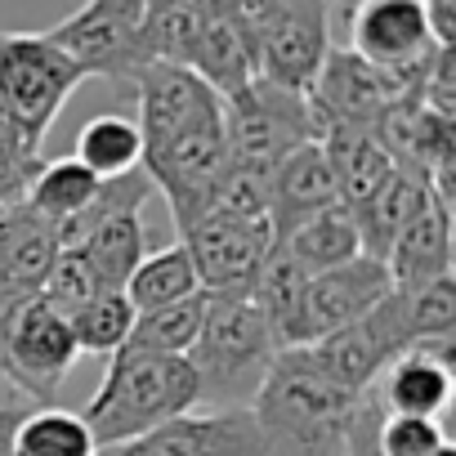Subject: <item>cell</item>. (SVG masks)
Instances as JSON below:
<instances>
[{"instance_id":"cell-35","label":"cell","mask_w":456,"mask_h":456,"mask_svg":"<svg viewBox=\"0 0 456 456\" xmlns=\"http://www.w3.org/2000/svg\"><path fill=\"white\" fill-rule=\"evenodd\" d=\"M434 45H456V0H420Z\"/></svg>"},{"instance_id":"cell-21","label":"cell","mask_w":456,"mask_h":456,"mask_svg":"<svg viewBox=\"0 0 456 456\" xmlns=\"http://www.w3.org/2000/svg\"><path fill=\"white\" fill-rule=\"evenodd\" d=\"M282 251L291 265H300L305 273H322V269H336L354 256H362V238H358V224L354 215L336 201L318 215H309L300 228H291V233L273 247Z\"/></svg>"},{"instance_id":"cell-34","label":"cell","mask_w":456,"mask_h":456,"mask_svg":"<svg viewBox=\"0 0 456 456\" xmlns=\"http://www.w3.org/2000/svg\"><path fill=\"white\" fill-rule=\"evenodd\" d=\"M37 166H41V157H28V152H19L14 143L0 139V210H10V206L23 201V192H28Z\"/></svg>"},{"instance_id":"cell-24","label":"cell","mask_w":456,"mask_h":456,"mask_svg":"<svg viewBox=\"0 0 456 456\" xmlns=\"http://www.w3.org/2000/svg\"><path fill=\"white\" fill-rule=\"evenodd\" d=\"M206 19V0H143V63H179L188 68L197 32Z\"/></svg>"},{"instance_id":"cell-7","label":"cell","mask_w":456,"mask_h":456,"mask_svg":"<svg viewBox=\"0 0 456 456\" xmlns=\"http://www.w3.org/2000/svg\"><path fill=\"white\" fill-rule=\"evenodd\" d=\"M389 291H394V278H389L385 260H376V256H354L336 269L309 273L305 291L296 300V314L282 327V349L318 345L322 336H331V331L358 322L362 314H371Z\"/></svg>"},{"instance_id":"cell-13","label":"cell","mask_w":456,"mask_h":456,"mask_svg":"<svg viewBox=\"0 0 456 456\" xmlns=\"http://www.w3.org/2000/svg\"><path fill=\"white\" fill-rule=\"evenodd\" d=\"M416 81L389 77L380 68H371L367 59H358L354 50H327L309 94V108L318 112L322 130L327 126H371L389 103H398L403 94H411Z\"/></svg>"},{"instance_id":"cell-12","label":"cell","mask_w":456,"mask_h":456,"mask_svg":"<svg viewBox=\"0 0 456 456\" xmlns=\"http://www.w3.org/2000/svg\"><path fill=\"white\" fill-rule=\"evenodd\" d=\"M99 456H265V438L251 407L183 411L130 443L99 447Z\"/></svg>"},{"instance_id":"cell-31","label":"cell","mask_w":456,"mask_h":456,"mask_svg":"<svg viewBox=\"0 0 456 456\" xmlns=\"http://www.w3.org/2000/svg\"><path fill=\"white\" fill-rule=\"evenodd\" d=\"M447 443L443 425L429 416H385L376 429V452L380 456H434ZM362 456V452H358Z\"/></svg>"},{"instance_id":"cell-16","label":"cell","mask_w":456,"mask_h":456,"mask_svg":"<svg viewBox=\"0 0 456 456\" xmlns=\"http://www.w3.org/2000/svg\"><path fill=\"white\" fill-rule=\"evenodd\" d=\"M59 251L54 224L32 215L23 201L0 210V314L28 296H41Z\"/></svg>"},{"instance_id":"cell-30","label":"cell","mask_w":456,"mask_h":456,"mask_svg":"<svg viewBox=\"0 0 456 456\" xmlns=\"http://www.w3.org/2000/svg\"><path fill=\"white\" fill-rule=\"evenodd\" d=\"M403 300V318L416 345L425 340H447L456 331V282L434 278L425 287H394Z\"/></svg>"},{"instance_id":"cell-36","label":"cell","mask_w":456,"mask_h":456,"mask_svg":"<svg viewBox=\"0 0 456 456\" xmlns=\"http://www.w3.org/2000/svg\"><path fill=\"white\" fill-rule=\"evenodd\" d=\"M28 407H14V403H0V456H14L10 452V438H14V425Z\"/></svg>"},{"instance_id":"cell-26","label":"cell","mask_w":456,"mask_h":456,"mask_svg":"<svg viewBox=\"0 0 456 456\" xmlns=\"http://www.w3.org/2000/svg\"><path fill=\"white\" fill-rule=\"evenodd\" d=\"M197 291H201L197 269H192L183 242H175V247H166V251L143 256L139 269L130 273V282H126L121 296L130 300L134 314H152V309L179 305V300H188V296H197Z\"/></svg>"},{"instance_id":"cell-14","label":"cell","mask_w":456,"mask_h":456,"mask_svg":"<svg viewBox=\"0 0 456 456\" xmlns=\"http://www.w3.org/2000/svg\"><path fill=\"white\" fill-rule=\"evenodd\" d=\"M188 68L219 99H238L260 77L256 41H251V23L242 14V0H206V19H201Z\"/></svg>"},{"instance_id":"cell-3","label":"cell","mask_w":456,"mask_h":456,"mask_svg":"<svg viewBox=\"0 0 456 456\" xmlns=\"http://www.w3.org/2000/svg\"><path fill=\"white\" fill-rule=\"evenodd\" d=\"M192 407H197V376H192L188 358L121 345L108 358L103 385L86 403L81 420L90 425L99 447H117V443H130Z\"/></svg>"},{"instance_id":"cell-4","label":"cell","mask_w":456,"mask_h":456,"mask_svg":"<svg viewBox=\"0 0 456 456\" xmlns=\"http://www.w3.org/2000/svg\"><path fill=\"white\" fill-rule=\"evenodd\" d=\"M81 81V68L45 32L0 28V139L28 157H41L54 117Z\"/></svg>"},{"instance_id":"cell-33","label":"cell","mask_w":456,"mask_h":456,"mask_svg":"<svg viewBox=\"0 0 456 456\" xmlns=\"http://www.w3.org/2000/svg\"><path fill=\"white\" fill-rule=\"evenodd\" d=\"M416 99L434 112L456 121V45H438L434 59L425 63L420 81H416Z\"/></svg>"},{"instance_id":"cell-6","label":"cell","mask_w":456,"mask_h":456,"mask_svg":"<svg viewBox=\"0 0 456 456\" xmlns=\"http://www.w3.org/2000/svg\"><path fill=\"white\" fill-rule=\"evenodd\" d=\"M327 10H331V0H242L265 81L287 86V90L314 86L331 50Z\"/></svg>"},{"instance_id":"cell-10","label":"cell","mask_w":456,"mask_h":456,"mask_svg":"<svg viewBox=\"0 0 456 456\" xmlns=\"http://www.w3.org/2000/svg\"><path fill=\"white\" fill-rule=\"evenodd\" d=\"M411 345L416 340L407 331L403 300H398V291H389L371 314H362L358 322H349V327H340V331H331V336H322L318 345H305V349L314 354V362L336 385H345L349 394H367L376 385V376L398 354H407Z\"/></svg>"},{"instance_id":"cell-5","label":"cell","mask_w":456,"mask_h":456,"mask_svg":"<svg viewBox=\"0 0 456 456\" xmlns=\"http://www.w3.org/2000/svg\"><path fill=\"white\" fill-rule=\"evenodd\" d=\"M77 340L59 309L41 296H28L0 314V376L19 385L41 407L59 403V385L77 367Z\"/></svg>"},{"instance_id":"cell-20","label":"cell","mask_w":456,"mask_h":456,"mask_svg":"<svg viewBox=\"0 0 456 456\" xmlns=\"http://www.w3.org/2000/svg\"><path fill=\"white\" fill-rule=\"evenodd\" d=\"M68 251H77V260L86 265V273H90V282L99 291H126L130 273L148 256V238H143L139 210H112V215H103L90 233L77 247H68Z\"/></svg>"},{"instance_id":"cell-37","label":"cell","mask_w":456,"mask_h":456,"mask_svg":"<svg viewBox=\"0 0 456 456\" xmlns=\"http://www.w3.org/2000/svg\"><path fill=\"white\" fill-rule=\"evenodd\" d=\"M434 456H456V452H452V443H443V447H438Z\"/></svg>"},{"instance_id":"cell-29","label":"cell","mask_w":456,"mask_h":456,"mask_svg":"<svg viewBox=\"0 0 456 456\" xmlns=\"http://www.w3.org/2000/svg\"><path fill=\"white\" fill-rule=\"evenodd\" d=\"M72 340H77V354H117L126 340H130V327H134V309L121 291H94L72 318Z\"/></svg>"},{"instance_id":"cell-32","label":"cell","mask_w":456,"mask_h":456,"mask_svg":"<svg viewBox=\"0 0 456 456\" xmlns=\"http://www.w3.org/2000/svg\"><path fill=\"white\" fill-rule=\"evenodd\" d=\"M94 291H99V287L90 282V273H86V265L77 260V251H59V260H54V269H50V278H45V287H41V300H45L50 309H59L63 318H72Z\"/></svg>"},{"instance_id":"cell-1","label":"cell","mask_w":456,"mask_h":456,"mask_svg":"<svg viewBox=\"0 0 456 456\" xmlns=\"http://www.w3.org/2000/svg\"><path fill=\"white\" fill-rule=\"evenodd\" d=\"M358 398L336 385L309 349H278L251 416L265 438V456H349Z\"/></svg>"},{"instance_id":"cell-8","label":"cell","mask_w":456,"mask_h":456,"mask_svg":"<svg viewBox=\"0 0 456 456\" xmlns=\"http://www.w3.org/2000/svg\"><path fill=\"white\" fill-rule=\"evenodd\" d=\"M143 0H86L77 14L54 23L45 37L81 68V77H103L130 86L143 68Z\"/></svg>"},{"instance_id":"cell-22","label":"cell","mask_w":456,"mask_h":456,"mask_svg":"<svg viewBox=\"0 0 456 456\" xmlns=\"http://www.w3.org/2000/svg\"><path fill=\"white\" fill-rule=\"evenodd\" d=\"M425 197H429V179L416 175V170H398L394 166V175L385 179V188L354 215L358 238H362V256L385 260L389 247H394V238L407 228V219L425 206Z\"/></svg>"},{"instance_id":"cell-18","label":"cell","mask_w":456,"mask_h":456,"mask_svg":"<svg viewBox=\"0 0 456 456\" xmlns=\"http://www.w3.org/2000/svg\"><path fill=\"white\" fill-rule=\"evenodd\" d=\"M336 206V183H331V166H327V152L322 143H300L273 175V188H269V233H273V247L300 228L309 215Z\"/></svg>"},{"instance_id":"cell-9","label":"cell","mask_w":456,"mask_h":456,"mask_svg":"<svg viewBox=\"0 0 456 456\" xmlns=\"http://www.w3.org/2000/svg\"><path fill=\"white\" fill-rule=\"evenodd\" d=\"M179 242L206 296H251L273 251L269 219H251L233 210H206L188 233H179Z\"/></svg>"},{"instance_id":"cell-11","label":"cell","mask_w":456,"mask_h":456,"mask_svg":"<svg viewBox=\"0 0 456 456\" xmlns=\"http://www.w3.org/2000/svg\"><path fill=\"white\" fill-rule=\"evenodd\" d=\"M349 50L389 77L420 81L438 45L420 0H358L349 10Z\"/></svg>"},{"instance_id":"cell-25","label":"cell","mask_w":456,"mask_h":456,"mask_svg":"<svg viewBox=\"0 0 456 456\" xmlns=\"http://www.w3.org/2000/svg\"><path fill=\"white\" fill-rule=\"evenodd\" d=\"M10 452L14 456H99V443L90 425L81 420V411H68L54 403V407H32L19 416Z\"/></svg>"},{"instance_id":"cell-15","label":"cell","mask_w":456,"mask_h":456,"mask_svg":"<svg viewBox=\"0 0 456 456\" xmlns=\"http://www.w3.org/2000/svg\"><path fill=\"white\" fill-rule=\"evenodd\" d=\"M452 389H456V380H452V336L411 345L371 385L385 416H429V420H438L447 411Z\"/></svg>"},{"instance_id":"cell-23","label":"cell","mask_w":456,"mask_h":456,"mask_svg":"<svg viewBox=\"0 0 456 456\" xmlns=\"http://www.w3.org/2000/svg\"><path fill=\"white\" fill-rule=\"evenodd\" d=\"M99 188H103V179L90 175L77 157H59V161H41L37 166V175H32V183L23 192V206L32 215H41L45 224L63 228L68 219H77L99 197Z\"/></svg>"},{"instance_id":"cell-28","label":"cell","mask_w":456,"mask_h":456,"mask_svg":"<svg viewBox=\"0 0 456 456\" xmlns=\"http://www.w3.org/2000/svg\"><path fill=\"white\" fill-rule=\"evenodd\" d=\"M201 314H206V291L179 300V305H166V309H152V314H134V327H130V340L134 349H148V354H170V358H188L197 331H201Z\"/></svg>"},{"instance_id":"cell-19","label":"cell","mask_w":456,"mask_h":456,"mask_svg":"<svg viewBox=\"0 0 456 456\" xmlns=\"http://www.w3.org/2000/svg\"><path fill=\"white\" fill-rule=\"evenodd\" d=\"M318 143H322L327 166H331L336 201H340L349 215H358V210L385 188V179L394 175L389 152L380 148V139H376L367 126H327Z\"/></svg>"},{"instance_id":"cell-17","label":"cell","mask_w":456,"mask_h":456,"mask_svg":"<svg viewBox=\"0 0 456 456\" xmlns=\"http://www.w3.org/2000/svg\"><path fill=\"white\" fill-rule=\"evenodd\" d=\"M385 269L394 287H425L434 278H452V206L434 188L425 206L407 219V228L394 238Z\"/></svg>"},{"instance_id":"cell-2","label":"cell","mask_w":456,"mask_h":456,"mask_svg":"<svg viewBox=\"0 0 456 456\" xmlns=\"http://www.w3.org/2000/svg\"><path fill=\"white\" fill-rule=\"evenodd\" d=\"M278 349L282 345L251 296H206L201 331L188 349L197 403H206V411L251 407Z\"/></svg>"},{"instance_id":"cell-27","label":"cell","mask_w":456,"mask_h":456,"mask_svg":"<svg viewBox=\"0 0 456 456\" xmlns=\"http://www.w3.org/2000/svg\"><path fill=\"white\" fill-rule=\"evenodd\" d=\"M90 175L99 179H121L130 170H139L143 161V139H139V126L121 112H103V117H90L77 134V152H72Z\"/></svg>"}]
</instances>
